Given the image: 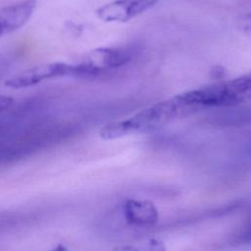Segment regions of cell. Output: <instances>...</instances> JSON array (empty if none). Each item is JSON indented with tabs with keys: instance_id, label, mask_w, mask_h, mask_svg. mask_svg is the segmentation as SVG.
Returning a JSON list of instances; mask_svg holds the SVG:
<instances>
[{
	"instance_id": "cell-8",
	"label": "cell",
	"mask_w": 251,
	"mask_h": 251,
	"mask_svg": "<svg viewBox=\"0 0 251 251\" xmlns=\"http://www.w3.org/2000/svg\"><path fill=\"white\" fill-rule=\"evenodd\" d=\"M134 251H166V248L163 242L156 239H151Z\"/></svg>"
},
{
	"instance_id": "cell-9",
	"label": "cell",
	"mask_w": 251,
	"mask_h": 251,
	"mask_svg": "<svg viewBox=\"0 0 251 251\" xmlns=\"http://www.w3.org/2000/svg\"><path fill=\"white\" fill-rule=\"evenodd\" d=\"M239 27L244 33L251 35V10L240 17Z\"/></svg>"
},
{
	"instance_id": "cell-2",
	"label": "cell",
	"mask_w": 251,
	"mask_h": 251,
	"mask_svg": "<svg viewBox=\"0 0 251 251\" xmlns=\"http://www.w3.org/2000/svg\"><path fill=\"white\" fill-rule=\"evenodd\" d=\"M181 114L174 97L153 104L133 116L105 125L99 132L103 139H116L126 135L159 129L169 123L180 119Z\"/></svg>"
},
{
	"instance_id": "cell-1",
	"label": "cell",
	"mask_w": 251,
	"mask_h": 251,
	"mask_svg": "<svg viewBox=\"0 0 251 251\" xmlns=\"http://www.w3.org/2000/svg\"><path fill=\"white\" fill-rule=\"evenodd\" d=\"M178 97L188 115L205 109L234 106L251 99V75L188 90Z\"/></svg>"
},
{
	"instance_id": "cell-4",
	"label": "cell",
	"mask_w": 251,
	"mask_h": 251,
	"mask_svg": "<svg viewBox=\"0 0 251 251\" xmlns=\"http://www.w3.org/2000/svg\"><path fill=\"white\" fill-rule=\"evenodd\" d=\"M74 75V65L63 62L43 63L11 76L5 81V85L9 88L21 89L36 85L42 81Z\"/></svg>"
},
{
	"instance_id": "cell-5",
	"label": "cell",
	"mask_w": 251,
	"mask_h": 251,
	"mask_svg": "<svg viewBox=\"0 0 251 251\" xmlns=\"http://www.w3.org/2000/svg\"><path fill=\"white\" fill-rule=\"evenodd\" d=\"M159 0H114L96 10V16L106 23H126L154 7Z\"/></svg>"
},
{
	"instance_id": "cell-3",
	"label": "cell",
	"mask_w": 251,
	"mask_h": 251,
	"mask_svg": "<svg viewBox=\"0 0 251 251\" xmlns=\"http://www.w3.org/2000/svg\"><path fill=\"white\" fill-rule=\"evenodd\" d=\"M129 60L128 53L121 48H99L86 53L74 65V75H98L118 69Z\"/></svg>"
},
{
	"instance_id": "cell-11",
	"label": "cell",
	"mask_w": 251,
	"mask_h": 251,
	"mask_svg": "<svg viewBox=\"0 0 251 251\" xmlns=\"http://www.w3.org/2000/svg\"><path fill=\"white\" fill-rule=\"evenodd\" d=\"M52 251H68V249L63 244H58Z\"/></svg>"
},
{
	"instance_id": "cell-10",
	"label": "cell",
	"mask_w": 251,
	"mask_h": 251,
	"mask_svg": "<svg viewBox=\"0 0 251 251\" xmlns=\"http://www.w3.org/2000/svg\"><path fill=\"white\" fill-rule=\"evenodd\" d=\"M14 104V99L7 95H0V114L7 112Z\"/></svg>"
},
{
	"instance_id": "cell-12",
	"label": "cell",
	"mask_w": 251,
	"mask_h": 251,
	"mask_svg": "<svg viewBox=\"0 0 251 251\" xmlns=\"http://www.w3.org/2000/svg\"><path fill=\"white\" fill-rule=\"evenodd\" d=\"M250 234H251V226H250Z\"/></svg>"
},
{
	"instance_id": "cell-7",
	"label": "cell",
	"mask_w": 251,
	"mask_h": 251,
	"mask_svg": "<svg viewBox=\"0 0 251 251\" xmlns=\"http://www.w3.org/2000/svg\"><path fill=\"white\" fill-rule=\"evenodd\" d=\"M123 216L126 222L133 226L149 227L159 219L155 205L147 200L128 199L123 205Z\"/></svg>"
},
{
	"instance_id": "cell-6",
	"label": "cell",
	"mask_w": 251,
	"mask_h": 251,
	"mask_svg": "<svg viewBox=\"0 0 251 251\" xmlns=\"http://www.w3.org/2000/svg\"><path fill=\"white\" fill-rule=\"evenodd\" d=\"M36 8V0H21L0 8V37L25 25Z\"/></svg>"
}]
</instances>
